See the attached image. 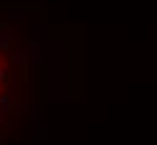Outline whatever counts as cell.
<instances>
[{"label":"cell","instance_id":"obj_1","mask_svg":"<svg viewBox=\"0 0 157 145\" xmlns=\"http://www.w3.org/2000/svg\"><path fill=\"white\" fill-rule=\"evenodd\" d=\"M0 50H3V55L10 53V35H8L5 28H0Z\"/></svg>","mask_w":157,"mask_h":145},{"label":"cell","instance_id":"obj_4","mask_svg":"<svg viewBox=\"0 0 157 145\" xmlns=\"http://www.w3.org/2000/svg\"><path fill=\"white\" fill-rule=\"evenodd\" d=\"M0 80H3V83L10 80V68L8 65H0Z\"/></svg>","mask_w":157,"mask_h":145},{"label":"cell","instance_id":"obj_5","mask_svg":"<svg viewBox=\"0 0 157 145\" xmlns=\"http://www.w3.org/2000/svg\"><path fill=\"white\" fill-rule=\"evenodd\" d=\"M0 63H3V53H0Z\"/></svg>","mask_w":157,"mask_h":145},{"label":"cell","instance_id":"obj_3","mask_svg":"<svg viewBox=\"0 0 157 145\" xmlns=\"http://www.w3.org/2000/svg\"><path fill=\"white\" fill-rule=\"evenodd\" d=\"M30 53H33V55H30L33 60H40V43H33V45H30Z\"/></svg>","mask_w":157,"mask_h":145},{"label":"cell","instance_id":"obj_2","mask_svg":"<svg viewBox=\"0 0 157 145\" xmlns=\"http://www.w3.org/2000/svg\"><path fill=\"white\" fill-rule=\"evenodd\" d=\"M8 110H10V98L3 95V98H0V120L8 118Z\"/></svg>","mask_w":157,"mask_h":145}]
</instances>
